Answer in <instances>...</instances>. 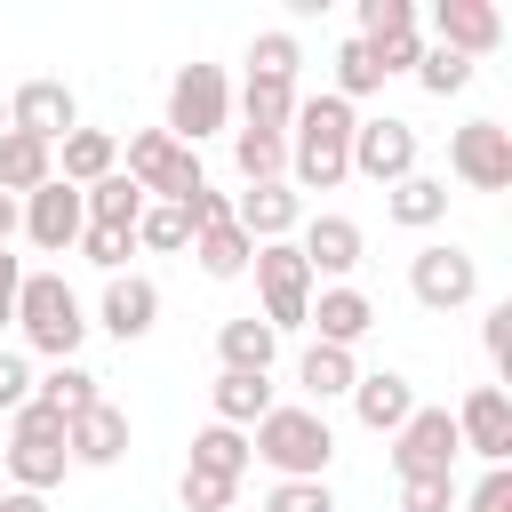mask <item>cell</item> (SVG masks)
<instances>
[{
  "label": "cell",
  "mask_w": 512,
  "mask_h": 512,
  "mask_svg": "<svg viewBox=\"0 0 512 512\" xmlns=\"http://www.w3.org/2000/svg\"><path fill=\"white\" fill-rule=\"evenodd\" d=\"M248 272H256V296H264V328L272 336H288V328H304V312H312V272H304V256H296V240H264L256 256H248Z\"/></svg>",
  "instance_id": "cell-7"
},
{
  "label": "cell",
  "mask_w": 512,
  "mask_h": 512,
  "mask_svg": "<svg viewBox=\"0 0 512 512\" xmlns=\"http://www.w3.org/2000/svg\"><path fill=\"white\" fill-rule=\"evenodd\" d=\"M296 64H304L296 32H256V40H248V72H264V80H296Z\"/></svg>",
  "instance_id": "cell-38"
},
{
  "label": "cell",
  "mask_w": 512,
  "mask_h": 512,
  "mask_svg": "<svg viewBox=\"0 0 512 512\" xmlns=\"http://www.w3.org/2000/svg\"><path fill=\"white\" fill-rule=\"evenodd\" d=\"M256 512H336V488L328 480H272V496Z\"/></svg>",
  "instance_id": "cell-39"
},
{
  "label": "cell",
  "mask_w": 512,
  "mask_h": 512,
  "mask_svg": "<svg viewBox=\"0 0 512 512\" xmlns=\"http://www.w3.org/2000/svg\"><path fill=\"white\" fill-rule=\"evenodd\" d=\"M16 216H24L16 232H24L32 248H48V256H72V248H80V232H88V208H80V192H72L64 176H48L40 192H24V200H16Z\"/></svg>",
  "instance_id": "cell-9"
},
{
  "label": "cell",
  "mask_w": 512,
  "mask_h": 512,
  "mask_svg": "<svg viewBox=\"0 0 512 512\" xmlns=\"http://www.w3.org/2000/svg\"><path fill=\"white\" fill-rule=\"evenodd\" d=\"M152 320H160V288L144 272H112L104 280V304H96V328L120 336V344H136V336H152Z\"/></svg>",
  "instance_id": "cell-17"
},
{
  "label": "cell",
  "mask_w": 512,
  "mask_h": 512,
  "mask_svg": "<svg viewBox=\"0 0 512 512\" xmlns=\"http://www.w3.org/2000/svg\"><path fill=\"white\" fill-rule=\"evenodd\" d=\"M256 456H248V432H232V424H200L192 432V472H216V480H240Z\"/></svg>",
  "instance_id": "cell-32"
},
{
  "label": "cell",
  "mask_w": 512,
  "mask_h": 512,
  "mask_svg": "<svg viewBox=\"0 0 512 512\" xmlns=\"http://www.w3.org/2000/svg\"><path fill=\"white\" fill-rule=\"evenodd\" d=\"M192 256H200L208 280H240L248 256H256V240H248L240 224H208V232H192Z\"/></svg>",
  "instance_id": "cell-31"
},
{
  "label": "cell",
  "mask_w": 512,
  "mask_h": 512,
  "mask_svg": "<svg viewBox=\"0 0 512 512\" xmlns=\"http://www.w3.org/2000/svg\"><path fill=\"white\" fill-rule=\"evenodd\" d=\"M16 224H24V216H16V200L0 192V248H8V232H16Z\"/></svg>",
  "instance_id": "cell-50"
},
{
  "label": "cell",
  "mask_w": 512,
  "mask_h": 512,
  "mask_svg": "<svg viewBox=\"0 0 512 512\" xmlns=\"http://www.w3.org/2000/svg\"><path fill=\"white\" fill-rule=\"evenodd\" d=\"M64 448H72V464L104 472V464H120V456H128V416H120L112 400H96L88 416H72V424H64Z\"/></svg>",
  "instance_id": "cell-20"
},
{
  "label": "cell",
  "mask_w": 512,
  "mask_h": 512,
  "mask_svg": "<svg viewBox=\"0 0 512 512\" xmlns=\"http://www.w3.org/2000/svg\"><path fill=\"white\" fill-rule=\"evenodd\" d=\"M368 56H376V72L392 80V72H416V56H424V32H392V40H368Z\"/></svg>",
  "instance_id": "cell-43"
},
{
  "label": "cell",
  "mask_w": 512,
  "mask_h": 512,
  "mask_svg": "<svg viewBox=\"0 0 512 512\" xmlns=\"http://www.w3.org/2000/svg\"><path fill=\"white\" fill-rule=\"evenodd\" d=\"M232 168L248 184H288V136H256V128H232Z\"/></svg>",
  "instance_id": "cell-33"
},
{
  "label": "cell",
  "mask_w": 512,
  "mask_h": 512,
  "mask_svg": "<svg viewBox=\"0 0 512 512\" xmlns=\"http://www.w3.org/2000/svg\"><path fill=\"white\" fill-rule=\"evenodd\" d=\"M456 448H472L480 464H512V392L504 384H472L456 400Z\"/></svg>",
  "instance_id": "cell-12"
},
{
  "label": "cell",
  "mask_w": 512,
  "mask_h": 512,
  "mask_svg": "<svg viewBox=\"0 0 512 512\" xmlns=\"http://www.w3.org/2000/svg\"><path fill=\"white\" fill-rule=\"evenodd\" d=\"M240 112H248L256 136H288V120H296V80H264V72H248V80H240Z\"/></svg>",
  "instance_id": "cell-28"
},
{
  "label": "cell",
  "mask_w": 512,
  "mask_h": 512,
  "mask_svg": "<svg viewBox=\"0 0 512 512\" xmlns=\"http://www.w3.org/2000/svg\"><path fill=\"white\" fill-rule=\"evenodd\" d=\"M248 456L272 464V480H328V456H336V432L320 408L304 400H272L264 424L248 432Z\"/></svg>",
  "instance_id": "cell-2"
},
{
  "label": "cell",
  "mask_w": 512,
  "mask_h": 512,
  "mask_svg": "<svg viewBox=\"0 0 512 512\" xmlns=\"http://www.w3.org/2000/svg\"><path fill=\"white\" fill-rule=\"evenodd\" d=\"M360 248H368V240H360V224H352V216H336V208L304 216L296 256H304V272H312V280H328V288H336V280H352V272H360Z\"/></svg>",
  "instance_id": "cell-15"
},
{
  "label": "cell",
  "mask_w": 512,
  "mask_h": 512,
  "mask_svg": "<svg viewBox=\"0 0 512 512\" xmlns=\"http://www.w3.org/2000/svg\"><path fill=\"white\" fill-rule=\"evenodd\" d=\"M456 456H464V448H456V416L416 400V416L392 432V472H400V480H416V472H456Z\"/></svg>",
  "instance_id": "cell-13"
},
{
  "label": "cell",
  "mask_w": 512,
  "mask_h": 512,
  "mask_svg": "<svg viewBox=\"0 0 512 512\" xmlns=\"http://www.w3.org/2000/svg\"><path fill=\"white\" fill-rule=\"evenodd\" d=\"M128 248H136V232H104V224H88V232H80V256H88L96 272H120V264H128Z\"/></svg>",
  "instance_id": "cell-42"
},
{
  "label": "cell",
  "mask_w": 512,
  "mask_h": 512,
  "mask_svg": "<svg viewBox=\"0 0 512 512\" xmlns=\"http://www.w3.org/2000/svg\"><path fill=\"white\" fill-rule=\"evenodd\" d=\"M48 176H56V144H40V136H24V128H0V192L24 200V192H40Z\"/></svg>",
  "instance_id": "cell-24"
},
{
  "label": "cell",
  "mask_w": 512,
  "mask_h": 512,
  "mask_svg": "<svg viewBox=\"0 0 512 512\" xmlns=\"http://www.w3.org/2000/svg\"><path fill=\"white\" fill-rule=\"evenodd\" d=\"M8 128H24V136H40V144H64L72 128H80V96L64 88V80H16V96H8Z\"/></svg>",
  "instance_id": "cell-14"
},
{
  "label": "cell",
  "mask_w": 512,
  "mask_h": 512,
  "mask_svg": "<svg viewBox=\"0 0 512 512\" xmlns=\"http://www.w3.org/2000/svg\"><path fill=\"white\" fill-rule=\"evenodd\" d=\"M24 400H32V360H24V352H8V344H0V408H8V416H16V408H24Z\"/></svg>",
  "instance_id": "cell-44"
},
{
  "label": "cell",
  "mask_w": 512,
  "mask_h": 512,
  "mask_svg": "<svg viewBox=\"0 0 512 512\" xmlns=\"http://www.w3.org/2000/svg\"><path fill=\"white\" fill-rule=\"evenodd\" d=\"M416 88L448 104V96H464V88H472V64H464V56H448V48H424V56H416Z\"/></svg>",
  "instance_id": "cell-36"
},
{
  "label": "cell",
  "mask_w": 512,
  "mask_h": 512,
  "mask_svg": "<svg viewBox=\"0 0 512 512\" xmlns=\"http://www.w3.org/2000/svg\"><path fill=\"white\" fill-rule=\"evenodd\" d=\"M0 464H8V480H16V488L48 496V488L72 472V448H64V416H56V408H40V400H24V408L8 416Z\"/></svg>",
  "instance_id": "cell-4"
},
{
  "label": "cell",
  "mask_w": 512,
  "mask_h": 512,
  "mask_svg": "<svg viewBox=\"0 0 512 512\" xmlns=\"http://www.w3.org/2000/svg\"><path fill=\"white\" fill-rule=\"evenodd\" d=\"M408 296H416L424 312H464V304L480 296V256L456 248V240H424V248L408 256Z\"/></svg>",
  "instance_id": "cell-8"
},
{
  "label": "cell",
  "mask_w": 512,
  "mask_h": 512,
  "mask_svg": "<svg viewBox=\"0 0 512 512\" xmlns=\"http://www.w3.org/2000/svg\"><path fill=\"white\" fill-rule=\"evenodd\" d=\"M32 400H40V408H56V416L72 424V416H88V408H96L104 392H96V376H88L80 360H56L48 376H32Z\"/></svg>",
  "instance_id": "cell-29"
},
{
  "label": "cell",
  "mask_w": 512,
  "mask_h": 512,
  "mask_svg": "<svg viewBox=\"0 0 512 512\" xmlns=\"http://www.w3.org/2000/svg\"><path fill=\"white\" fill-rule=\"evenodd\" d=\"M16 328H24V344H32L40 360H72L80 336H88V312H80V296L64 288V272H24V288H16Z\"/></svg>",
  "instance_id": "cell-3"
},
{
  "label": "cell",
  "mask_w": 512,
  "mask_h": 512,
  "mask_svg": "<svg viewBox=\"0 0 512 512\" xmlns=\"http://www.w3.org/2000/svg\"><path fill=\"white\" fill-rule=\"evenodd\" d=\"M216 360H224V368H240V376H272L280 336H272L256 312H240V320H224V328H216Z\"/></svg>",
  "instance_id": "cell-25"
},
{
  "label": "cell",
  "mask_w": 512,
  "mask_h": 512,
  "mask_svg": "<svg viewBox=\"0 0 512 512\" xmlns=\"http://www.w3.org/2000/svg\"><path fill=\"white\" fill-rule=\"evenodd\" d=\"M176 504H184V512H240V480H216V472H192V464H184Z\"/></svg>",
  "instance_id": "cell-37"
},
{
  "label": "cell",
  "mask_w": 512,
  "mask_h": 512,
  "mask_svg": "<svg viewBox=\"0 0 512 512\" xmlns=\"http://www.w3.org/2000/svg\"><path fill=\"white\" fill-rule=\"evenodd\" d=\"M384 216L408 224V232H432V224L448 216V176H400V184L384 192Z\"/></svg>",
  "instance_id": "cell-27"
},
{
  "label": "cell",
  "mask_w": 512,
  "mask_h": 512,
  "mask_svg": "<svg viewBox=\"0 0 512 512\" xmlns=\"http://www.w3.org/2000/svg\"><path fill=\"white\" fill-rule=\"evenodd\" d=\"M448 168H456V184H472V192H504V184H512V128H504V120H464V128L448 136Z\"/></svg>",
  "instance_id": "cell-11"
},
{
  "label": "cell",
  "mask_w": 512,
  "mask_h": 512,
  "mask_svg": "<svg viewBox=\"0 0 512 512\" xmlns=\"http://www.w3.org/2000/svg\"><path fill=\"white\" fill-rule=\"evenodd\" d=\"M184 216H192V232H208V224H232V192H208V184H200V192L184 200Z\"/></svg>",
  "instance_id": "cell-47"
},
{
  "label": "cell",
  "mask_w": 512,
  "mask_h": 512,
  "mask_svg": "<svg viewBox=\"0 0 512 512\" xmlns=\"http://www.w3.org/2000/svg\"><path fill=\"white\" fill-rule=\"evenodd\" d=\"M392 32H416V0H360L352 40H392Z\"/></svg>",
  "instance_id": "cell-40"
},
{
  "label": "cell",
  "mask_w": 512,
  "mask_h": 512,
  "mask_svg": "<svg viewBox=\"0 0 512 512\" xmlns=\"http://www.w3.org/2000/svg\"><path fill=\"white\" fill-rule=\"evenodd\" d=\"M464 512H512V464H488L480 472V488H472V504Z\"/></svg>",
  "instance_id": "cell-46"
},
{
  "label": "cell",
  "mask_w": 512,
  "mask_h": 512,
  "mask_svg": "<svg viewBox=\"0 0 512 512\" xmlns=\"http://www.w3.org/2000/svg\"><path fill=\"white\" fill-rule=\"evenodd\" d=\"M224 120H232V80H224V64H176V80H168V120H160V128L200 152V136H216Z\"/></svg>",
  "instance_id": "cell-5"
},
{
  "label": "cell",
  "mask_w": 512,
  "mask_h": 512,
  "mask_svg": "<svg viewBox=\"0 0 512 512\" xmlns=\"http://www.w3.org/2000/svg\"><path fill=\"white\" fill-rule=\"evenodd\" d=\"M80 208H88V224H104V232H136V216H144V192L112 168V176H96L88 192H80Z\"/></svg>",
  "instance_id": "cell-30"
},
{
  "label": "cell",
  "mask_w": 512,
  "mask_h": 512,
  "mask_svg": "<svg viewBox=\"0 0 512 512\" xmlns=\"http://www.w3.org/2000/svg\"><path fill=\"white\" fill-rule=\"evenodd\" d=\"M120 168V136L112 128H72L64 144H56V176L72 184V192H88L96 176H112Z\"/></svg>",
  "instance_id": "cell-23"
},
{
  "label": "cell",
  "mask_w": 512,
  "mask_h": 512,
  "mask_svg": "<svg viewBox=\"0 0 512 512\" xmlns=\"http://www.w3.org/2000/svg\"><path fill=\"white\" fill-rule=\"evenodd\" d=\"M0 128H8V96H0Z\"/></svg>",
  "instance_id": "cell-51"
},
{
  "label": "cell",
  "mask_w": 512,
  "mask_h": 512,
  "mask_svg": "<svg viewBox=\"0 0 512 512\" xmlns=\"http://www.w3.org/2000/svg\"><path fill=\"white\" fill-rule=\"evenodd\" d=\"M304 328H320L312 344H344V352H352V344L376 328V304H368L352 280H336V288H312V312H304Z\"/></svg>",
  "instance_id": "cell-19"
},
{
  "label": "cell",
  "mask_w": 512,
  "mask_h": 512,
  "mask_svg": "<svg viewBox=\"0 0 512 512\" xmlns=\"http://www.w3.org/2000/svg\"><path fill=\"white\" fill-rule=\"evenodd\" d=\"M400 512H456V472H416V480H400Z\"/></svg>",
  "instance_id": "cell-41"
},
{
  "label": "cell",
  "mask_w": 512,
  "mask_h": 512,
  "mask_svg": "<svg viewBox=\"0 0 512 512\" xmlns=\"http://www.w3.org/2000/svg\"><path fill=\"white\" fill-rule=\"evenodd\" d=\"M16 288H24V264H16L8 248H0V328L16 320Z\"/></svg>",
  "instance_id": "cell-48"
},
{
  "label": "cell",
  "mask_w": 512,
  "mask_h": 512,
  "mask_svg": "<svg viewBox=\"0 0 512 512\" xmlns=\"http://www.w3.org/2000/svg\"><path fill=\"white\" fill-rule=\"evenodd\" d=\"M432 48H448V56H464V64H480L496 40H504V16H496V0H432Z\"/></svg>",
  "instance_id": "cell-16"
},
{
  "label": "cell",
  "mask_w": 512,
  "mask_h": 512,
  "mask_svg": "<svg viewBox=\"0 0 512 512\" xmlns=\"http://www.w3.org/2000/svg\"><path fill=\"white\" fill-rule=\"evenodd\" d=\"M144 200H192L208 176H200V152L192 144H176L168 128H136L128 136V168H120Z\"/></svg>",
  "instance_id": "cell-6"
},
{
  "label": "cell",
  "mask_w": 512,
  "mask_h": 512,
  "mask_svg": "<svg viewBox=\"0 0 512 512\" xmlns=\"http://www.w3.org/2000/svg\"><path fill=\"white\" fill-rule=\"evenodd\" d=\"M352 176H368V184H400V176H416V128L400 120V112H376V120H360L352 128Z\"/></svg>",
  "instance_id": "cell-10"
},
{
  "label": "cell",
  "mask_w": 512,
  "mask_h": 512,
  "mask_svg": "<svg viewBox=\"0 0 512 512\" xmlns=\"http://www.w3.org/2000/svg\"><path fill=\"white\" fill-rule=\"evenodd\" d=\"M0 512H48V496H32V488H8V496H0Z\"/></svg>",
  "instance_id": "cell-49"
},
{
  "label": "cell",
  "mask_w": 512,
  "mask_h": 512,
  "mask_svg": "<svg viewBox=\"0 0 512 512\" xmlns=\"http://www.w3.org/2000/svg\"><path fill=\"white\" fill-rule=\"evenodd\" d=\"M232 224L264 248V240H288L304 224V200H296V184H248V192H232Z\"/></svg>",
  "instance_id": "cell-18"
},
{
  "label": "cell",
  "mask_w": 512,
  "mask_h": 512,
  "mask_svg": "<svg viewBox=\"0 0 512 512\" xmlns=\"http://www.w3.org/2000/svg\"><path fill=\"white\" fill-rule=\"evenodd\" d=\"M352 128H360V112L344 104V96H296V120H288V184H296V200L304 192H336L344 176H352Z\"/></svg>",
  "instance_id": "cell-1"
},
{
  "label": "cell",
  "mask_w": 512,
  "mask_h": 512,
  "mask_svg": "<svg viewBox=\"0 0 512 512\" xmlns=\"http://www.w3.org/2000/svg\"><path fill=\"white\" fill-rule=\"evenodd\" d=\"M296 384H304V408H320V400H336V392H352V384H360V360H352L344 344H304Z\"/></svg>",
  "instance_id": "cell-26"
},
{
  "label": "cell",
  "mask_w": 512,
  "mask_h": 512,
  "mask_svg": "<svg viewBox=\"0 0 512 512\" xmlns=\"http://www.w3.org/2000/svg\"><path fill=\"white\" fill-rule=\"evenodd\" d=\"M136 248H152V256L192 248V216H184V200H144V216H136Z\"/></svg>",
  "instance_id": "cell-34"
},
{
  "label": "cell",
  "mask_w": 512,
  "mask_h": 512,
  "mask_svg": "<svg viewBox=\"0 0 512 512\" xmlns=\"http://www.w3.org/2000/svg\"><path fill=\"white\" fill-rule=\"evenodd\" d=\"M208 424H232V432H256L264 424V408H272V376H240V368H216V384H208Z\"/></svg>",
  "instance_id": "cell-22"
},
{
  "label": "cell",
  "mask_w": 512,
  "mask_h": 512,
  "mask_svg": "<svg viewBox=\"0 0 512 512\" xmlns=\"http://www.w3.org/2000/svg\"><path fill=\"white\" fill-rule=\"evenodd\" d=\"M352 416H360L368 432H400V424L416 416V384H408L400 368H376V376L352 384Z\"/></svg>",
  "instance_id": "cell-21"
},
{
  "label": "cell",
  "mask_w": 512,
  "mask_h": 512,
  "mask_svg": "<svg viewBox=\"0 0 512 512\" xmlns=\"http://www.w3.org/2000/svg\"><path fill=\"white\" fill-rule=\"evenodd\" d=\"M480 344H488V360H496V376H504V368H512V304H488Z\"/></svg>",
  "instance_id": "cell-45"
},
{
  "label": "cell",
  "mask_w": 512,
  "mask_h": 512,
  "mask_svg": "<svg viewBox=\"0 0 512 512\" xmlns=\"http://www.w3.org/2000/svg\"><path fill=\"white\" fill-rule=\"evenodd\" d=\"M376 88H384V72H376L368 40H344V48H336V88H328V96L352 104V96H376Z\"/></svg>",
  "instance_id": "cell-35"
}]
</instances>
